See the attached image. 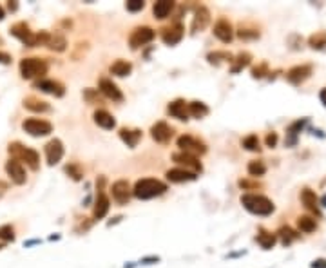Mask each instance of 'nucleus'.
Wrapping results in <instances>:
<instances>
[{
  "label": "nucleus",
  "instance_id": "23",
  "mask_svg": "<svg viewBox=\"0 0 326 268\" xmlns=\"http://www.w3.org/2000/svg\"><path fill=\"white\" fill-rule=\"evenodd\" d=\"M301 201L302 205L310 210V212H314L315 216H321V207H319V197L315 194L312 189H302L301 191Z\"/></svg>",
  "mask_w": 326,
  "mask_h": 268
},
{
  "label": "nucleus",
  "instance_id": "53",
  "mask_svg": "<svg viewBox=\"0 0 326 268\" xmlns=\"http://www.w3.org/2000/svg\"><path fill=\"white\" fill-rule=\"evenodd\" d=\"M319 207H325V209H326V194L319 199Z\"/></svg>",
  "mask_w": 326,
  "mask_h": 268
},
{
  "label": "nucleus",
  "instance_id": "55",
  "mask_svg": "<svg viewBox=\"0 0 326 268\" xmlns=\"http://www.w3.org/2000/svg\"><path fill=\"white\" fill-rule=\"evenodd\" d=\"M4 17H6V11H4V7L0 6V20H4Z\"/></svg>",
  "mask_w": 326,
  "mask_h": 268
},
{
  "label": "nucleus",
  "instance_id": "29",
  "mask_svg": "<svg viewBox=\"0 0 326 268\" xmlns=\"http://www.w3.org/2000/svg\"><path fill=\"white\" fill-rule=\"evenodd\" d=\"M306 122L308 120L302 118V120H297V122H294L288 129H286V134H288V138H286V147H294L297 143V134L302 131V127L306 125Z\"/></svg>",
  "mask_w": 326,
  "mask_h": 268
},
{
  "label": "nucleus",
  "instance_id": "24",
  "mask_svg": "<svg viewBox=\"0 0 326 268\" xmlns=\"http://www.w3.org/2000/svg\"><path fill=\"white\" fill-rule=\"evenodd\" d=\"M93 118H95L96 125L101 127V129L111 131V129H114V127H116V118H114L111 113H107L105 109H98V111H95Z\"/></svg>",
  "mask_w": 326,
  "mask_h": 268
},
{
  "label": "nucleus",
  "instance_id": "8",
  "mask_svg": "<svg viewBox=\"0 0 326 268\" xmlns=\"http://www.w3.org/2000/svg\"><path fill=\"white\" fill-rule=\"evenodd\" d=\"M103 183H105V178L100 176V178L96 179V187H98V196H96V201H95V210H93V216H95V219H103L111 209V201H109V197L105 196V192H103Z\"/></svg>",
  "mask_w": 326,
  "mask_h": 268
},
{
  "label": "nucleus",
  "instance_id": "21",
  "mask_svg": "<svg viewBox=\"0 0 326 268\" xmlns=\"http://www.w3.org/2000/svg\"><path fill=\"white\" fill-rule=\"evenodd\" d=\"M208 22H210V11H208L205 6H200L194 13V18H192V25H190V29H192V33L203 31L208 25Z\"/></svg>",
  "mask_w": 326,
  "mask_h": 268
},
{
  "label": "nucleus",
  "instance_id": "6",
  "mask_svg": "<svg viewBox=\"0 0 326 268\" xmlns=\"http://www.w3.org/2000/svg\"><path fill=\"white\" fill-rule=\"evenodd\" d=\"M178 143V147L181 149V152H187V154H192V156H201L207 152V143L200 140V138L196 136H190V134H183V136H179L176 140Z\"/></svg>",
  "mask_w": 326,
  "mask_h": 268
},
{
  "label": "nucleus",
  "instance_id": "10",
  "mask_svg": "<svg viewBox=\"0 0 326 268\" xmlns=\"http://www.w3.org/2000/svg\"><path fill=\"white\" fill-rule=\"evenodd\" d=\"M312 71H314L312 64H301V66H296L286 71V80L292 85H301L312 76Z\"/></svg>",
  "mask_w": 326,
  "mask_h": 268
},
{
  "label": "nucleus",
  "instance_id": "7",
  "mask_svg": "<svg viewBox=\"0 0 326 268\" xmlns=\"http://www.w3.org/2000/svg\"><path fill=\"white\" fill-rule=\"evenodd\" d=\"M154 29L152 27H149V25H140L136 29H132L129 36V46L132 51H136V49L143 48V46H147L149 42H152L154 40Z\"/></svg>",
  "mask_w": 326,
  "mask_h": 268
},
{
  "label": "nucleus",
  "instance_id": "54",
  "mask_svg": "<svg viewBox=\"0 0 326 268\" xmlns=\"http://www.w3.org/2000/svg\"><path fill=\"white\" fill-rule=\"evenodd\" d=\"M7 189V185L6 183H2V181H0V196H2V194H4V191H6Z\"/></svg>",
  "mask_w": 326,
  "mask_h": 268
},
{
  "label": "nucleus",
  "instance_id": "37",
  "mask_svg": "<svg viewBox=\"0 0 326 268\" xmlns=\"http://www.w3.org/2000/svg\"><path fill=\"white\" fill-rule=\"evenodd\" d=\"M207 60L210 64H214V66H220L221 62H232L234 56H232V53H228V51H214V53L207 54Z\"/></svg>",
  "mask_w": 326,
  "mask_h": 268
},
{
  "label": "nucleus",
  "instance_id": "58",
  "mask_svg": "<svg viewBox=\"0 0 326 268\" xmlns=\"http://www.w3.org/2000/svg\"><path fill=\"white\" fill-rule=\"evenodd\" d=\"M0 44H2V40H0Z\"/></svg>",
  "mask_w": 326,
  "mask_h": 268
},
{
  "label": "nucleus",
  "instance_id": "38",
  "mask_svg": "<svg viewBox=\"0 0 326 268\" xmlns=\"http://www.w3.org/2000/svg\"><path fill=\"white\" fill-rule=\"evenodd\" d=\"M236 35L241 38V40H257L261 36L259 29L257 27H249V25H241L239 29L236 31Z\"/></svg>",
  "mask_w": 326,
  "mask_h": 268
},
{
  "label": "nucleus",
  "instance_id": "5",
  "mask_svg": "<svg viewBox=\"0 0 326 268\" xmlns=\"http://www.w3.org/2000/svg\"><path fill=\"white\" fill-rule=\"evenodd\" d=\"M22 129H24L29 136L40 138V136H48V134L53 132V123L42 118H27L22 122Z\"/></svg>",
  "mask_w": 326,
  "mask_h": 268
},
{
  "label": "nucleus",
  "instance_id": "36",
  "mask_svg": "<svg viewBox=\"0 0 326 268\" xmlns=\"http://www.w3.org/2000/svg\"><path fill=\"white\" fill-rule=\"evenodd\" d=\"M308 46L312 49H317V51H323L326 49V31H317L308 38Z\"/></svg>",
  "mask_w": 326,
  "mask_h": 268
},
{
  "label": "nucleus",
  "instance_id": "19",
  "mask_svg": "<svg viewBox=\"0 0 326 268\" xmlns=\"http://www.w3.org/2000/svg\"><path fill=\"white\" fill-rule=\"evenodd\" d=\"M36 89L44 91V93H48V95H53L56 96V98H62V96L65 95V87L64 84H60V82H56V80H38L35 84Z\"/></svg>",
  "mask_w": 326,
  "mask_h": 268
},
{
  "label": "nucleus",
  "instance_id": "22",
  "mask_svg": "<svg viewBox=\"0 0 326 268\" xmlns=\"http://www.w3.org/2000/svg\"><path fill=\"white\" fill-rule=\"evenodd\" d=\"M165 178L171 181V183H187V181H196V176L194 172H190V171H185L181 167H176V169H171V171H167Z\"/></svg>",
  "mask_w": 326,
  "mask_h": 268
},
{
  "label": "nucleus",
  "instance_id": "51",
  "mask_svg": "<svg viewBox=\"0 0 326 268\" xmlns=\"http://www.w3.org/2000/svg\"><path fill=\"white\" fill-rule=\"evenodd\" d=\"M319 100H321V103H323V105L326 107V87L319 93Z\"/></svg>",
  "mask_w": 326,
  "mask_h": 268
},
{
  "label": "nucleus",
  "instance_id": "4",
  "mask_svg": "<svg viewBox=\"0 0 326 268\" xmlns=\"http://www.w3.org/2000/svg\"><path fill=\"white\" fill-rule=\"evenodd\" d=\"M48 62L44 58H36V56H29V58L20 60V74L24 80H33V78H42L44 74H48Z\"/></svg>",
  "mask_w": 326,
  "mask_h": 268
},
{
  "label": "nucleus",
  "instance_id": "26",
  "mask_svg": "<svg viewBox=\"0 0 326 268\" xmlns=\"http://www.w3.org/2000/svg\"><path fill=\"white\" fill-rule=\"evenodd\" d=\"M255 241H257V244H259L263 250H272L274 246H276V243H277V236L265 230V228H259L257 236H255Z\"/></svg>",
  "mask_w": 326,
  "mask_h": 268
},
{
  "label": "nucleus",
  "instance_id": "30",
  "mask_svg": "<svg viewBox=\"0 0 326 268\" xmlns=\"http://www.w3.org/2000/svg\"><path fill=\"white\" fill-rule=\"evenodd\" d=\"M297 228L302 234H312L317 230V219L312 216H299L297 218Z\"/></svg>",
  "mask_w": 326,
  "mask_h": 268
},
{
  "label": "nucleus",
  "instance_id": "57",
  "mask_svg": "<svg viewBox=\"0 0 326 268\" xmlns=\"http://www.w3.org/2000/svg\"><path fill=\"white\" fill-rule=\"evenodd\" d=\"M2 248H4V244H2V243H0V250H2Z\"/></svg>",
  "mask_w": 326,
  "mask_h": 268
},
{
  "label": "nucleus",
  "instance_id": "33",
  "mask_svg": "<svg viewBox=\"0 0 326 268\" xmlns=\"http://www.w3.org/2000/svg\"><path fill=\"white\" fill-rule=\"evenodd\" d=\"M276 236H277V239L285 244V246H288V244H292L294 241H297V239L301 238V236H299L294 228H290V226H281Z\"/></svg>",
  "mask_w": 326,
  "mask_h": 268
},
{
  "label": "nucleus",
  "instance_id": "9",
  "mask_svg": "<svg viewBox=\"0 0 326 268\" xmlns=\"http://www.w3.org/2000/svg\"><path fill=\"white\" fill-rule=\"evenodd\" d=\"M15 38H18L20 42L24 44L25 48H36L38 44H36V33L29 29V25L25 24V22H17V24L11 25V29H9Z\"/></svg>",
  "mask_w": 326,
  "mask_h": 268
},
{
  "label": "nucleus",
  "instance_id": "27",
  "mask_svg": "<svg viewBox=\"0 0 326 268\" xmlns=\"http://www.w3.org/2000/svg\"><path fill=\"white\" fill-rule=\"evenodd\" d=\"M24 107L33 111V113H49L51 105L46 100H40L38 96H27L24 100Z\"/></svg>",
  "mask_w": 326,
  "mask_h": 268
},
{
  "label": "nucleus",
  "instance_id": "25",
  "mask_svg": "<svg viewBox=\"0 0 326 268\" xmlns=\"http://www.w3.org/2000/svg\"><path fill=\"white\" fill-rule=\"evenodd\" d=\"M118 134L122 138V142L127 143V147H130V149H134L143 136V132L140 129H127V127H122Z\"/></svg>",
  "mask_w": 326,
  "mask_h": 268
},
{
  "label": "nucleus",
  "instance_id": "44",
  "mask_svg": "<svg viewBox=\"0 0 326 268\" xmlns=\"http://www.w3.org/2000/svg\"><path fill=\"white\" fill-rule=\"evenodd\" d=\"M268 74V64L267 62H261L259 66H255L252 69V78H263Z\"/></svg>",
  "mask_w": 326,
  "mask_h": 268
},
{
  "label": "nucleus",
  "instance_id": "16",
  "mask_svg": "<svg viewBox=\"0 0 326 268\" xmlns=\"http://www.w3.org/2000/svg\"><path fill=\"white\" fill-rule=\"evenodd\" d=\"M111 194H113L114 201L120 203V205H127L130 199V185L127 179H118V181H114L113 187H111Z\"/></svg>",
  "mask_w": 326,
  "mask_h": 268
},
{
  "label": "nucleus",
  "instance_id": "39",
  "mask_svg": "<svg viewBox=\"0 0 326 268\" xmlns=\"http://www.w3.org/2000/svg\"><path fill=\"white\" fill-rule=\"evenodd\" d=\"M249 174L252 178H261L267 174V165L263 160H252L249 163Z\"/></svg>",
  "mask_w": 326,
  "mask_h": 268
},
{
  "label": "nucleus",
  "instance_id": "43",
  "mask_svg": "<svg viewBox=\"0 0 326 268\" xmlns=\"http://www.w3.org/2000/svg\"><path fill=\"white\" fill-rule=\"evenodd\" d=\"M83 98L89 101V103H101V96L98 91L95 89H85L83 91Z\"/></svg>",
  "mask_w": 326,
  "mask_h": 268
},
{
  "label": "nucleus",
  "instance_id": "14",
  "mask_svg": "<svg viewBox=\"0 0 326 268\" xmlns=\"http://www.w3.org/2000/svg\"><path fill=\"white\" fill-rule=\"evenodd\" d=\"M62 158H64V143H62V140L54 138V140L46 143V160H48L49 167L56 165Z\"/></svg>",
  "mask_w": 326,
  "mask_h": 268
},
{
  "label": "nucleus",
  "instance_id": "18",
  "mask_svg": "<svg viewBox=\"0 0 326 268\" xmlns=\"http://www.w3.org/2000/svg\"><path fill=\"white\" fill-rule=\"evenodd\" d=\"M100 93L113 101H124V93L111 78H100Z\"/></svg>",
  "mask_w": 326,
  "mask_h": 268
},
{
  "label": "nucleus",
  "instance_id": "28",
  "mask_svg": "<svg viewBox=\"0 0 326 268\" xmlns=\"http://www.w3.org/2000/svg\"><path fill=\"white\" fill-rule=\"evenodd\" d=\"M172 9H174V2L172 0H158V2H154V6H152L154 18H158V20H163V18L169 17Z\"/></svg>",
  "mask_w": 326,
  "mask_h": 268
},
{
  "label": "nucleus",
  "instance_id": "11",
  "mask_svg": "<svg viewBox=\"0 0 326 268\" xmlns=\"http://www.w3.org/2000/svg\"><path fill=\"white\" fill-rule=\"evenodd\" d=\"M172 160L176 161L178 165L185 167V171H190V172H194V174L201 172L203 171L201 161L198 160L196 156L187 154V152H174V154H172Z\"/></svg>",
  "mask_w": 326,
  "mask_h": 268
},
{
  "label": "nucleus",
  "instance_id": "12",
  "mask_svg": "<svg viewBox=\"0 0 326 268\" xmlns=\"http://www.w3.org/2000/svg\"><path fill=\"white\" fill-rule=\"evenodd\" d=\"M6 172L15 185H24L27 181V174H25L24 165L20 161L13 160V158L6 161Z\"/></svg>",
  "mask_w": 326,
  "mask_h": 268
},
{
  "label": "nucleus",
  "instance_id": "3",
  "mask_svg": "<svg viewBox=\"0 0 326 268\" xmlns=\"http://www.w3.org/2000/svg\"><path fill=\"white\" fill-rule=\"evenodd\" d=\"M7 152L11 154L13 160L20 161V163L24 161V163L31 169V171H38V167H40V154H38L35 149H31V147H25V145H22L20 142L9 143Z\"/></svg>",
  "mask_w": 326,
  "mask_h": 268
},
{
  "label": "nucleus",
  "instance_id": "2",
  "mask_svg": "<svg viewBox=\"0 0 326 268\" xmlns=\"http://www.w3.org/2000/svg\"><path fill=\"white\" fill-rule=\"evenodd\" d=\"M167 192V185L163 181L156 178H143L138 179L134 189H132V194L138 199H152L156 196H161Z\"/></svg>",
  "mask_w": 326,
  "mask_h": 268
},
{
  "label": "nucleus",
  "instance_id": "31",
  "mask_svg": "<svg viewBox=\"0 0 326 268\" xmlns=\"http://www.w3.org/2000/svg\"><path fill=\"white\" fill-rule=\"evenodd\" d=\"M250 62H252V54L247 53V51H243V53H239L237 56H234V60H232L230 64V73H239L241 69H245V67H249L250 66Z\"/></svg>",
  "mask_w": 326,
  "mask_h": 268
},
{
  "label": "nucleus",
  "instance_id": "49",
  "mask_svg": "<svg viewBox=\"0 0 326 268\" xmlns=\"http://www.w3.org/2000/svg\"><path fill=\"white\" fill-rule=\"evenodd\" d=\"M154 263H160V256H149L142 259V265H154Z\"/></svg>",
  "mask_w": 326,
  "mask_h": 268
},
{
  "label": "nucleus",
  "instance_id": "15",
  "mask_svg": "<svg viewBox=\"0 0 326 268\" xmlns=\"http://www.w3.org/2000/svg\"><path fill=\"white\" fill-rule=\"evenodd\" d=\"M185 35V27L183 24H172V25H167L161 29V40L167 44V46H176V44L181 42V38Z\"/></svg>",
  "mask_w": 326,
  "mask_h": 268
},
{
  "label": "nucleus",
  "instance_id": "1",
  "mask_svg": "<svg viewBox=\"0 0 326 268\" xmlns=\"http://www.w3.org/2000/svg\"><path fill=\"white\" fill-rule=\"evenodd\" d=\"M241 205L249 210L250 214L255 216H270L276 210V205H274L272 199H268L263 194H243Z\"/></svg>",
  "mask_w": 326,
  "mask_h": 268
},
{
  "label": "nucleus",
  "instance_id": "47",
  "mask_svg": "<svg viewBox=\"0 0 326 268\" xmlns=\"http://www.w3.org/2000/svg\"><path fill=\"white\" fill-rule=\"evenodd\" d=\"M279 142V136H277V132H268L267 138H265V143H267V147H270V149H274L276 145H277Z\"/></svg>",
  "mask_w": 326,
  "mask_h": 268
},
{
  "label": "nucleus",
  "instance_id": "13",
  "mask_svg": "<svg viewBox=\"0 0 326 268\" xmlns=\"http://www.w3.org/2000/svg\"><path fill=\"white\" fill-rule=\"evenodd\" d=\"M214 35L218 36L223 44H230L234 40V27H232L230 20L225 17L218 18L216 24H214Z\"/></svg>",
  "mask_w": 326,
  "mask_h": 268
},
{
  "label": "nucleus",
  "instance_id": "52",
  "mask_svg": "<svg viewBox=\"0 0 326 268\" xmlns=\"http://www.w3.org/2000/svg\"><path fill=\"white\" fill-rule=\"evenodd\" d=\"M122 219H124V216H116V218H114L113 221H109V223H107V225H109V226H113L114 223H118V221H122Z\"/></svg>",
  "mask_w": 326,
  "mask_h": 268
},
{
  "label": "nucleus",
  "instance_id": "35",
  "mask_svg": "<svg viewBox=\"0 0 326 268\" xmlns=\"http://www.w3.org/2000/svg\"><path fill=\"white\" fill-rule=\"evenodd\" d=\"M46 46H48L51 51L62 53V51H65V48H67V40H65V36L62 35V33H54V35L49 36V40Z\"/></svg>",
  "mask_w": 326,
  "mask_h": 268
},
{
  "label": "nucleus",
  "instance_id": "32",
  "mask_svg": "<svg viewBox=\"0 0 326 268\" xmlns=\"http://www.w3.org/2000/svg\"><path fill=\"white\" fill-rule=\"evenodd\" d=\"M189 105V116H192V118H198V120H201L205 118L208 113H210V109H208L207 103H203V101H189L187 103Z\"/></svg>",
  "mask_w": 326,
  "mask_h": 268
},
{
  "label": "nucleus",
  "instance_id": "50",
  "mask_svg": "<svg viewBox=\"0 0 326 268\" xmlns=\"http://www.w3.org/2000/svg\"><path fill=\"white\" fill-rule=\"evenodd\" d=\"M11 54L4 53V51H0V64H4V66H9L11 64Z\"/></svg>",
  "mask_w": 326,
  "mask_h": 268
},
{
  "label": "nucleus",
  "instance_id": "48",
  "mask_svg": "<svg viewBox=\"0 0 326 268\" xmlns=\"http://www.w3.org/2000/svg\"><path fill=\"white\" fill-rule=\"evenodd\" d=\"M310 268H326V259H325V257L315 259V261L310 263Z\"/></svg>",
  "mask_w": 326,
  "mask_h": 268
},
{
  "label": "nucleus",
  "instance_id": "45",
  "mask_svg": "<svg viewBox=\"0 0 326 268\" xmlns=\"http://www.w3.org/2000/svg\"><path fill=\"white\" fill-rule=\"evenodd\" d=\"M125 7H127V11L136 13V11H142L143 7H145V2H143V0H127Z\"/></svg>",
  "mask_w": 326,
  "mask_h": 268
},
{
  "label": "nucleus",
  "instance_id": "34",
  "mask_svg": "<svg viewBox=\"0 0 326 268\" xmlns=\"http://www.w3.org/2000/svg\"><path fill=\"white\" fill-rule=\"evenodd\" d=\"M130 71H132V64L130 62H127V60H116L113 66H111V74H114V76H129Z\"/></svg>",
  "mask_w": 326,
  "mask_h": 268
},
{
  "label": "nucleus",
  "instance_id": "41",
  "mask_svg": "<svg viewBox=\"0 0 326 268\" xmlns=\"http://www.w3.org/2000/svg\"><path fill=\"white\" fill-rule=\"evenodd\" d=\"M65 174H69L75 181H80V179L83 178V171L78 163H69V165H65Z\"/></svg>",
  "mask_w": 326,
  "mask_h": 268
},
{
  "label": "nucleus",
  "instance_id": "40",
  "mask_svg": "<svg viewBox=\"0 0 326 268\" xmlns=\"http://www.w3.org/2000/svg\"><path fill=\"white\" fill-rule=\"evenodd\" d=\"M241 145H243L247 150H250V152H259L261 150V142H259V138H257V134H249L247 138H243Z\"/></svg>",
  "mask_w": 326,
  "mask_h": 268
},
{
  "label": "nucleus",
  "instance_id": "20",
  "mask_svg": "<svg viewBox=\"0 0 326 268\" xmlns=\"http://www.w3.org/2000/svg\"><path fill=\"white\" fill-rule=\"evenodd\" d=\"M167 113L171 114L172 118H178L179 122H187V120H189V105H187L185 100L178 98V100H174L169 103Z\"/></svg>",
  "mask_w": 326,
  "mask_h": 268
},
{
  "label": "nucleus",
  "instance_id": "42",
  "mask_svg": "<svg viewBox=\"0 0 326 268\" xmlns=\"http://www.w3.org/2000/svg\"><path fill=\"white\" fill-rule=\"evenodd\" d=\"M0 239L6 243H13L15 241V228L11 225H2L0 226Z\"/></svg>",
  "mask_w": 326,
  "mask_h": 268
},
{
  "label": "nucleus",
  "instance_id": "56",
  "mask_svg": "<svg viewBox=\"0 0 326 268\" xmlns=\"http://www.w3.org/2000/svg\"><path fill=\"white\" fill-rule=\"evenodd\" d=\"M17 7H18V4H17V2H13V4H11V2H9V9H11V11H15V9H17Z\"/></svg>",
  "mask_w": 326,
  "mask_h": 268
},
{
  "label": "nucleus",
  "instance_id": "46",
  "mask_svg": "<svg viewBox=\"0 0 326 268\" xmlns=\"http://www.w3.org/2000/svg\"><path fill=\"white\" fill-rule=\"evenodd\" d=\"M239 187L243 191H254V189H259L261 185L257 181H249V179H239Z\"/></svg>",
  "mask_w": 326,
  "mask_h": 268
},
{
  "label": "nucleus",
  "instance_id": "17",
  "mask_svg": "<svg viewBox=\"0 0 326 268\" xmlns=\"http://www.w3.org/2000/svg\"><path fill=\"white\" fill-rule=\"evenodd\" d=\"M150 136L158 143H169L174 136V129L167 122H156L154 125L150 127Z\"/></svg>",
  "mask_w": 326,
  "mask_h": 268
}]
</instances>
